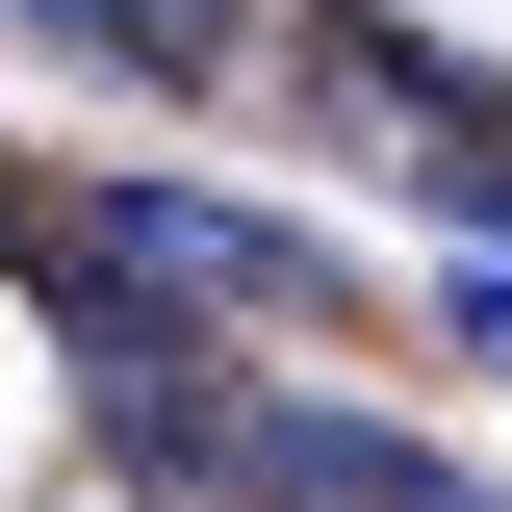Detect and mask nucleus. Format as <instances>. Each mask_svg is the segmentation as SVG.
Here are the masks:
<instances>
[{"label":"nucleus","mask_w":512,"mask_h":512,"mask_svg":"<svg viewBox=\"0 0 512 512\" xmlns=\"http://www.w3.org/2000/svg\"><path fill=\"white\" fill-rule=\"evenodd\" d=\"M103 256H154V282H205V308H308V333L359 308L308 205H205V180H103Z\"/></svg>","instance_id":"1"},{"label":"nucleus","mask_w":512,"mask_h":512,"mask_svg":"<svg viewBox=\"0 0 512 512\" xmlns=\"http://www.w3.org/2000/svg\"><path fill=\"white\" fill-rule=\"evenodd\" d=\"M256 512H436V461L384 436V410H308V384H256V461H231Z\"/></svg>","instance_id":"2"},{"label":"nucleus","mask_w":512,"mask_h":512,"mask_svg":"<svg viewBox=\"0 0 512 512\" xmlns=\"http://www.w3.org/2000/svg\"><path fill=\"white\" fill-rule=\"evenodd\" d=\"M0 26H52L77 77H154V103L205 77V0H0Z\"/></svg>","instance_id":"3"},{"label":"nucleus","mask_w":512,"mask_h":512,"mask_svg":"<svg viewBox=\"0 0 512 512\" xmlns=\"http://www.w3.org/2000/svg\"><path fill=\"white\" fill-rule=\"evenodd\" d=\"M436 512H512V487H461V461H436Z\"/></svg>","instance_id":"4"}]
</instances>
